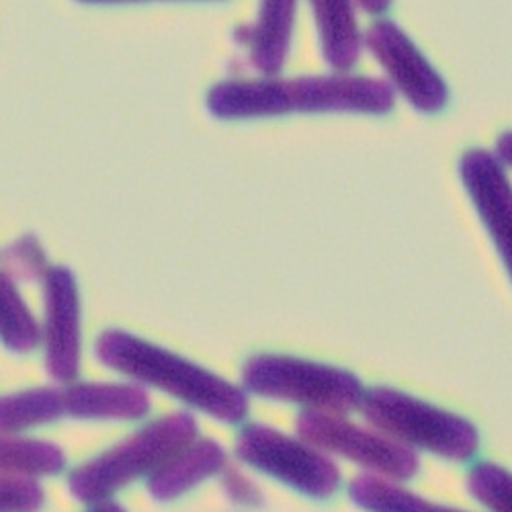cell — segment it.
Returning <instances> with one entry per match:
<instances>
[{"label":"cell","instance_id":"cell-18","mask_svg":"<svg viewBox=\"0 0 512 512\" xmlns=\"http://www.w3.org/2000/svg\"><path fill=\"white\" fill-rule=\"evenodd\" d=\"M66 465L64 451L50 441L0 437V472L56 476Z\"/></svg>","mask_w":512,"mask_h":512},{"label":"cell","instance_id":"cell-24","mask_svg":"<svg viewBox=\"0 0 512 512\" xmlns=\"http://www.w3.org/2000/svg\"><path fill=\"white\" fill-rule=\"evenodd\" d=\"M355 3L361 11H365L371 17L386 15L388 9L392 7V0H355Z\"/></svg>","mask_w":512,"mask_h":512},{"label":"cell","instance_id":"cell-20","mask_svg":"<svg viewBox=\"0 0 512 512\" xmlns=\"http://www.w3.org/2000/svg\"><path fill=\"white\" fill-rule=\"evenodd\" d=\"M46 492L35 476L0 472V512H39Z\"/></svg>","mask_w":512,"mask_h":512},{"label":"cell","instance_id":"cell-6","mask_svg":"<svg viewBox=\"0 0 512 512\" xmlns=\"http://www.w3.org/2000/svg\"><path fill=\"white\" fill-rule=\"evenodd\" d=\"M236 457L277 482L310 498L338 492L343 476L336 463L304 439H293L267 424H246L236 439Z\"/></svg>","mask_w":512,"mask_h":512},{"label":"cell","instance_id":"cell-4","mask_svg":"<svg viewBox=\"0 0 512 512\" xmlns=\"http://www.w3.org/2000/svg\"><path fill=\"white\" fill-rule=\"evenodd\" d=\"M359 408L379 433L412 451L467 461L480 447V433L472 422L394 388L365 390Z\"/></svg>","mask_w":512,"mask_h":512},{"label":"cell","instance_id":"cell-7","mask_svg":"<svg viewBox=\"0 0 512 512\" xmlns=\"http://www.w3.org/2000/svg\"><path fill=\"white\" fill-rule=\"evenodd\" d=\"M297 437L310 443L312 447L324 451L326 455H338L351 459L353 463L367 469V474L386 478L392 482L412 480L420 461L418 455L390 439L388 435L369 429L347 420L343 414L324 410H304L295 420Z\"/></svg>","mask_w":512,"mask_h":512},{"label":"cell","instance_id":"cell-11","mask_svg":"<svg viewBox=\"0 0 512 512\" xmlns=\"http://www.w3.org/2000/svg\"><path fill=\"white\" fill-rule=\"evenodd\" d=\"M300 0H261L254 23L238 27L234 37L248 48L250 64L263 76H277L291 52Z\"/></svg>","mask_w":512,"mask_h":512},{"label":"cell","instance_id":"cell-14","mask_svg":"<svg viewBox=\"0 0 512 512\" xmlns=\"http://www.w3.org/2000/svg\"><path fill=\"white\" fill-rule=\"evenodd\" d=\"M318 31L320 52L332 72H351L363 54L365 33L361 31L355 0H308Z\"/></svg>","mask_w":512,"mask_h":512},{"label":"cell","instance_id":"cell-3","mask_svg":"<svg viewBox=\"0 0 512 512\" xmlns=\"http://www.w3.org/2000/svg\"><path fill=\"white\" fill-rule=\"evenodd\" d=\"M197 439V420L173 412L148 422L134 435L76 467L68 476L70 494L82 504L111 500L119 490L152 472Z\"/></svg>","mask_w":512,"mask_h":512},{"label":"cell","instance_id":"cell-9","mask_svg":"<svg viewBox=\"0 0 512 512\" xmlns=\"http://www.w3.org/2000/svg\"><path fill=\"white\" fill-rule=\"evenodd\" d=\"M41 289H44L41 345H44L46 371L52 379L68 386L80 373L82 326L78 283L68 267H50L41 279Z\"/></svg>","mask_w":512,"mask_h":512},{"label":"cell","instance_id":"cell-13","mask_svg":"<svg viewBox=\"0 0 512 512\" xmlns=\"http://www.w3.org/2000/svg\"><path fill=\"white\" fill-rule=\"evenodd\" d=\"M228 465L224 447L213 439H195L168 457L148 476V492L156 502L177 500Z\"/></svg>","mask_w":512,"mask_h":512},{"label":"cell","instance_id":"cell-10","mask_svg":"<svg viewBox=\"0 0 512 512\" xmlns=\"http://www.w3.org/2000/svg\"><path fill=\"white\" fill-rule=\"evenodd\" d=\"M459 179L512 281V183L506 166L494 152L472 148L459 160Z\"/></svg>","mask_w":512,"mask_h":512},{"label":"cell","instance_id":"cell-23","mask_svg":"<svg viewBox=\"0 0 512 512\" xmlns=\"http://www.w3.org/2000/svg\"><path fill=\"white\" fill-rule=\"evenodd\" d=\"M494 154L498 156V160H500L506 168H512V130H508V132H504V134L498 136Z\"/></svg>","mask_w":512,"mask_h":512},{"label":"cell","instance_id":"cell-12","mask_svg":"<svg viewBox=\"0 0 512 512\" xmlns=\"http://www.w3.org/2000/svg\"><path fill=\"white\" fill-rule=\"evenodd\" d=\"M64 414L76 420H140L150 412V396L140 383L78 381L62 388Z\"/></svg>","mask_w":512,"mask_h":512},{"label":"cell","instance_id":"cell-5","mask_svg":"<svg viewBox=\"0 0 512 512\" xmlns=\"http://www.w3.org/2000/svg\"><path fill=\"white\" fill-rule=\"evenodd\" d=\"M242 386L246 392L269 400L336 414L359 408L365 394L361 379L347 369L267 353L254 355L244 363Z\"/></svg>","mask_w":512,"mask_h":512},{"label":"cell","instance_id":"cell-2","mask_svg":"<svg viewBox=\"0 0 512 512\" xmlns=\"http://www.w3.org/2000/svg\"><path fill=\"white\" fill-rule=\"evenodd\" d=\"M95 357L107 369L173 396L220 422L236 424L248 414L246 390L132 332L119 328L101 332L95 340Z\"/></svg>","mask_w":512,"mask_h":512},{"label":"cell","instance_id":"cell-16","mask_svg":"<svg viewBox=\"0 0 512 512\" xmlns=\"http://www.w3.org/2000/svg\"><path fill=\"white\" fill-rule=\"evenodd\" d=\"M349 496L365 512H465L426 500L402 488L398 482L373 474L355 478L349 486Z\"/></svg>","mask_w":512,"mask_h":512},{"label":"cell","instance_id":"cell-19","mask_svg":"<svg viewBox=\"0 0 512 512\" xmlns=\"http://www.w3.org/2000/svg\"><path fill=\"white\" fill-rule=\"evenodd\" d=\"M467 490L490 512H512V474L502 465H474L467 474Z\"/></svg>","mask_w":512,"mask_h":512},{"label":"cell","instance_id":"cell-26","mask_svg":"<svg viewBox=\"0 0 512 512\" xmlns=\"http://www.w3.org/2000/svg\"><path fill=\"white\" fill-rule=\"evenodd\" d=\"M87 5H123V3H146V0H80Z\"/></svg>","mask_w":512,"mask_h":512},{"label":"cell","instance_id":"cell-15","mask_svg":"<svg viewBox=\"0 0 512 512\" xmlns=\"http://www.w3.org/2000/svg\"><path fill=\"white\" fill-rule=\"evenodd\" d=\"M62 416H66L62 390L56 388H33L0 396V437H17Z\"/></svg>","mask_w":512,"mask_h":512},{"label":"cell","instance_id":"cell-1","mask_svg":"<svg viewBox=\"0 0 512 512\" xmlns=\"http://www.w3.org/2000/svg\"><path fill=\"white\" fill-rule=\"evenodd\" d=\"M205 105L218 119H265L289 113H359L388 115L396 93L375 76L330 72L312 76H263L213 84Z\"/></svg>","mask_w":512,"mask_h":512},{"label":"cell","instance_id":"cell-25","mask_svg":"<svg viewBox=\"0 0 512 512\" xmlns=\"http://www.w3.org/2000/svg\"><path fill=\"white\" fill-rule=\"evenodd\" d=\"M89 512H127V510H125L121 504L107 500V502H99V504H93Z\"/></svg>","mask_w":512,"mask_h":512},{"label":"cell","instance_id":"cell-17","mask_svg":"<svg viewBox=\"0 0 512 512\" xmlns=\"http://www.w3.org/2000/svg\"><path fill=\"white\" fill-rule=\"evenodd\" d=\"M0 343L13 353H31L41 343V324L5 271H0Z\"/></svg>","mask_w":512,"mask_h":512},{"label":"cell","instance_id":"cell-21","mask_svg":"<svg viewBox=\"0 0 512 512\" xmlns=\"http://www.w3.org/2000/svg\"><path fill=\"white\" fill-rule=\"evenodd\" d=\"M5 265L9 269V275L21 277V279H44L50 265L46 259V252L41 248L39 240L35 236H23L17 242H13L5 250Z\"/></svg>","mask_w":512,"mask_h":512},{"label":"cell","instance_id":"cell-8","mask_svg":"<svg viewBox=\"0 0 512 512\" xmlns=\"http://www.w3.org/2000/svg\"><path fill=\"white\" fill-rule=\"evenodd\" d=\"M365 50L386 72V82L420 113H441L449 103V87L408 33L394 21L379 19L365 31Z\"/></svg>","mask_w":512,"mask_h":512},{"label":"cell","instance_id":"cell-22","mask_svg":"<svg viewBox=\"0 0 512 512\" xmlns=\"http://www.w3.org/2000/svg\"><path fill=\"white\" fill-rule=\"evenodd\" d=\"M222 488L226 496L240 506H259L263 502V492L240 469L226 465L222 472Z\"/></svg>","mask_w":512,"mask_h":512}]
</instances>
